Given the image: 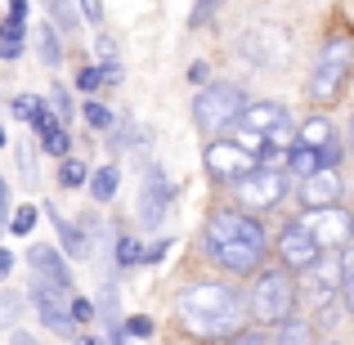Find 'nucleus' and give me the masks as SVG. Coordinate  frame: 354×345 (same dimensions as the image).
I'll return each instance as SVG.
<instances>
[{"label": "nucleus", "instance_id": "f257e3e1", "mask_svg": "<svg viewBox=\"0 0 354 345\" xmlns=\"http://www.w3.org/2000/svg\"><path fill=\"white\" fill-rule=\"evenodd\" d=\"M202 242H207V256L234 278L256 274V269L265 265V256H269L265 225L242 207H216L211 211L207 229H202Z\"/></svg>", "mask_w": 354, "mask_h": 345}, {"label": "nucleus", "instance_id": "f03ea898", "mask_svg": "<svg viewBox=\"0 0 354 345\" xmlns=\"http://www.w3.org/2000/svg\"><path fill=\"white\" fill-rule=\"evenodd\" d=\"M175 314H180L184 332L198 341H225L242 332L247 323V305H242V292L229 283H193L180 292L175 301Z\"/></svg>", "mask_w": 354, "mask_h": 345}, {"label": "nucleus", "instance_id": "7ed1b4c3", "mask_svg": "<svg viewBox=\"0 0 354 345\" xmlns=\"http://www.w3.org/2000/svg\"><path fill=\"white\" fill-rule=\"evenodd\" d=\"M296 301H301V292H296V274H287L283 265H278V269H256L251 292L242 296V305L251 310V319L269 323V328H278L283 319H292Z\"/></svg>", "mask_w": 354, "mask_h": 345}, {"label": "nucleus", "instance_id": "20e7f679", "mask_svg": "<svg viewBox=\"0 0 354 345\" xmlns=\"http://www.w3.org/2000/svg\"><path fill=\"white\" fill-rule=\"evenodd\" d=\"M350 63H354V41L350 36H328L319 50V63H314V77H310L314 104H337L350 81Z\"/></svg>", "mask_w": 354, "mask_h": 345}, {"label": "nucleus", "instance_id": "39448f33", "mask_svg": "<svg viewBox=\"0 0 354 345\" xmlns=\"http://www.w3.org/2000/svg\"><path fill=\"white\" fill-rule=\"evenodd\" d=\"M242 104H247V95H242L238 86H229V81H211V86H202L198 99H193V121H198L202 135H220V130H229L238 121Z\"/></svg>", "mask_w": 354, "mask_h": 345}, {"label": "nucleus", "instance_id": "423d86ee", "mask_svg": "<svg viewBox=\"0 0 354 345\" xmlns=\"http://www.w3.org/2000/svg\"><path fill=\"white\" fill-rule=\"evenodd\" d=\"M234 193H238V207L242 211H269V207L283 202L287 175L274 171V166H251L242 180H234Z\"/></svg>", "mask_w": 354, "mask_h": 345}, {"label": "nucleus", "instance_id": "0eeeda50", "mask_svg": "<svg viewBox=\"0 0 354 345\" xmlns=\"http://www.w3.org/2000/svg\"><path fill=\"white\" fill-rule=\"evenodd\" d=\"M202 166H207V175L216 184H234L256 166V157H251L242 144H234V139H211L207 153H202Z\"/></svg>", "mask_w": 354, "mask_h": 345}, {"label": "nucleus", "instance_id": "6e6552de", "mask_svg": "<svg viewBox=\"0 0 354 345\" xmlns=\"http://www.w3.org/2000/svg\"><path fill=\"white\" fill-rule=\"evenodd\" d=\"M175 202V189L166 180L162 166H148L144 171V189H139V229H157L166 225V211Z\"/></svg>", "mask_w": 354, "mask_h": 345}, {"label": "nucleus", "instance_id": "1a4fd4ad", "mask_svg": "<svg viewBox=\"0 0 354 345\" xmlns=\"http://www.w3.org/2000/svg\"><path fill=\"white\" fill-rule=\"evenodd\" d=\"M68 301H72V292H63V287L41 283V278L32 283V305H36V314H41V323H45L50 332H59V337H77V323H72V314H68Z\"/></svg>", "mask_w": 354, "mask_h": 345}, {"label": "nucleus", "instance_id": "9d476101", "mask_svg": "<svg viewBox=\"0 0 354 345\" xmlns=\"http://www.w3.org/2000/svg\"><path fill=\"white\" fill-rule=\"evenodd\" d=\"M301 225L310 229V238L319 242L323 251H328V247H332V251H346V247H350V216H346L341 207H314L310 216L301 220Z\"/></svg>", "mask_w": 354, "mask_h": 345}, {"label": "nucleus", "instance_id": "9b49d317", "mask_svg": "<svg viewBox=\"0 0 354 345\" xmlns=\"http://www.w3.org/2000/svg\"><path fill=\"white\" fill-rule=\"evenodd\" d=\"M319 256H323V247L310 238V229H305L301 220H292V225L283 229V238H278V260H283V269L287 274H305Z\"/></svg>", "mask_w": 354, "mask_h": 345}, {"label": "nucleus", "instance_id": "f8f14e48", "mask_svg": "<svg viewBox=\"0 0 354 345\" xmlns=\"http://www.w3.org/2000/svg\"><path fill=\"white\" fill-rule=\"evenodd\" d=\"M242 59L251 63H265V68H278V63H287V36L278 32V27H251V32H242Z\"/></svg>", "mask_w": 354, "mask_h": 345}, {"label": "nucleus", "instance_id": "ddd939ff", "mask_svg": "<svg viewBox=\"0 0 354 345\" xmlns=\"http://www.w3.org/2000/svg\"><path fill=\"white\" fill-rule=\"evenodd\" d=\"M36 126V135H41V148L50 157H68L72 153V135H68V126H63L59 117L45 108V99H36V108H32V117H27Z\"/></svg>", "mask_w": 354, "mask_h": 345}, {"label": "nucleus", "instance_id": "4468645a", "mask_svg": "<svg viewBox=\"0 0 354 345\" xmlns=\"http://www.w3.org/2000/svg\"><path fill=\"white\" fill-rule=\"evenodd\" d=\"M27 45V0H9V14L0 18V59H18Z\"/></svg>", "mask_w": 354, "mask_h": 345}, {"label": "nucleus", "instance_id": "2eb2a0df", "mask_svg": "<svg viewBox=\"0 0 354 345\" xmlns=\"http://www.w3.org/2000/svg\"><path fill=\"white\" fill-rule=\"evenodd\" d=\"M296 193H301L305 211H314V207H337L346 189H341L337 171H314V175H305V189H296Z\"/></svg>", "mask_w": 354, "mask_h": 345}, {"label": "nucleus", "instance_id": "dca6fc26", "mask_svg": "<svg viewBox=\"0 0 354 345\" xmlns=\"http://www.w3.org/2000/svg\"><path fill=\"white\" fill-rule=\"evenodd\" d=\"M27 260H32V274L41 278V283H54V287H63V292H72V269L54 247H32Z\"/></svg>", "mask_w": 354, "mask_h": 345}, {"label": "nucleus", "instance_id": "f3484780", "mask_svg": "<svg viewBox=\"0 0 354 345\" xmlns=\"http://www.w3.org/2000/svg\"><path fill=\"white\" fill-rule=\"evenodd\" d=\"M238 121L251 130V135H260V139H265L274 126H283V121H287V108H283V104H242Z\"/></svg>", "mask_w": 354, "mask_h": 345}, {"label": "nucleus", "instance_id": "a211bd4d", "mask_svg": "<svg viewBox=\"0 0 354 345\" xmlns=\"http://www.w3.org/2000/svg\"><path fill=\"white\" fill-rule=\"evenodd\" d=\"M77 86H81V90H90V95H95L99 86H121V68H117V59H108V63H95V68H81Z\"/></svg>", "mask_w": 354, "mask_h": 345}, {"label": "nucleus", "instance_id": "6ab92c4d", "mask_svg": "<svg viewBox=\"0 0 354 345\" xmlns=\"http://www.w3.org/2000/svg\"><path fill=\"white\" fill-rule=\"evenodd\" d=\"M45 9H50V18L54 23L63 27V32H81V23H86V18H81V9H77V0H45Z\"/></svg>", "mask_w": 354, "mask_h": 345}, {"label": "nucleus", "instance_id": "aec40b11", "mask_svg": "<svg viewBox=\"0 0 354 345\" xmlns=\"http://www.w3.org/2000/svg\"><path fill=\"white\" fill-rule=\"evenodd\" d=\"M287 171L301 175V180H305V175H314V171H323V166H319V148L292 144V148H287Z\"/></svg>", "mask_w": 354, "mask_h": 345}, {"label": "nucleus", "instance_id": "412c9836", "mask_svg": "<svg viewBox=\"0 0 354 345\" xmlns=\"http://www.w3.org/2000/svg\"><path fill=\"white\" fill-rule=\"evenodd\" d=\"M86 180H90V198H95V202H113V198H117V180H121V171H117V166H104V171L86 175Z\"/></svg>", "mask_w": 354, "mask_h": 345}, {"label": "nucleus", "instance_id": "4be33fe9", "mask_svg": "<svg viewBox=\"0 0 354 345\" xmlns=\"http://www.w3.org/2000/svg\"><path fill=\"white\" fill-rule=\"evenodd\" d=\"M45 211H50V220H54V229H59V238H63V247H68V256H72V260H81V256H86V238H81V229H77V225H68V220H63L54 207H45Z\"/></svg>", "mask_w": 354, "mask_h": 345}, {"label": "nucleus", "instance_id": "5701e85b", "mask_svg": "<svg viewBox=\"0 0 354 345\" xmlns=\"http://www.w3.org/2000/svg\"><path fill=\"white\" fill-rule=\"evenodd\" d=\"M274 345H314V328L301 323V319H283V323H278Z\"/></svg>", "mask_w": 354, "mask_h": 345}, {"label": "nucleus", "instance_id": "b1692460", "mask_svg": "<svg viewBox=\"0 0 354 345\" xmlns=\"http://www.w3.org/2000/svg\"><path fill=\"white\" fill-rule=\"evenodd\" d=\"M36 45H41V63L59 68V59H63V45H59V32H54L50 23H45V27H36Z\"/></svg>", "mask_w": 354, "mask_h": 345}, {"label": "nucleus", "instance_id": "393cba45", "mask_svg": "<svg viewBox=\"0 0 354 345\" xmlns=\"http://www.w3.org/2000/svg\"><path fill=\"white\" fill-rule=\"evenodd\" d=\"M328 139H332V121H328V117L305 121V130H301V144H305V148H323Z\"/></svg>", "mask_w": 354, "mask_h": 345}, {"label": "nucleus", "instance_id": "a878e982", "mask_svg": "<svg viewBox=\"0 0 354 345\" xmlns=\"http://www.w3.org/2000/svg\"><path fill=\"white\" fill-rule=\"evenodd\" d=\"M139 260H144V247H139V238L121 233V238H117V269H135Z\"/></svg>", "mask_w": 354, "mask_h": 345}, {"label": "nucleus", "instance_id": "bb28decb", "mask_svg": "<svg viewBox=\"0 0 354 345\" xmlns=\"http://www.w3.org/2000/svg\"><path fill=\"white\" fill-rule=\"evenodd\" d=\"M18 314H23V296H18V292H5V287H0V332L14 328Z\"/></svg>", "mask_w": 354, "mask_h": 345}, {"label": "nucleus", "instance_id": "cd10ccee", "mask_svg": "<svg viewBox=\"0 0 354 345\" xmlns=\"http://www.w3.org/2000/svg\"><path fill=\"white\" fill-rule=\"evenodd\" d=\"M5 229H9V233H18V238H27V233L36 229V207H32V202H27V207H18L14 216L5 220Z\"/></svg>", "mask_w": 354, "mask_h": 345}, {"label": "nucleus", "instance_id": "c85d7f7f", "mask_svg": "<svg viewBox=\"0 0 354 345\" xmlns=\"http://www.w3.org/2000/svg\"><path fill=\"white\" fill-rule=\"evenodd\" d=\"M59 184H63V189H81V184H86V166H81L77 157H63V166H59Z\"/></svg>", "mask_w": 354, "mask_h": 345}, {"label": "nucleus", "instance_id": "c756f323", "mask_svg": "<svg viewBox=\"0 0 354 345\" xmlns=\"http://www.w3.org/2000/svg\"><path fill=\"white\" fill-rule=\"evenodd\" d=\"M86 121L95 130H113V108H104V104H86Z\"/></svg>", "mask_w": 354, "mask_h": 345}, {"label": "nucleus", "instance_id": "7c9ffc66", "mask_svg": "<svg viewBox=\"0 0 354 345\" xmlns=\"http://www.w3.org/2000/svg\"><path fill=\"white\" fill-rule=\"evenodd\" d=\"M121 332H126L130 341H139V337H148V332H153V319H148V314H139V319H126V323H121Z\"/></svg>", "mask_w": 354, "mask_h": 345}, {"label": "nucleus", "instance_id": "2f4dec72", "mask_svg": "<svg viewBox=\"0 0 354 345\" xmlns=\"http://www.w3.org/2000/svg\"><path fill=\"white\" fill-rule=\"evenodd\" d=\"M211 345H269L260 332H234V337H225V341H211Z\"/></svg>", "mask_w": 354, "mask_h": 345}, {"label": "nucleus", "instance_id": "473e14b6", "mask_svg": "<svg viewBox=\"0 0 354 345\" xmlns=\"http://www.w3.org/2000/svg\"><path fill=\"white\" fill-rule=\"evenodd\" d=\"M68 314H72V323H86L90 314H95V305L81 301V296H72V301H68Z\"/></svg>", "mask_w": 354, "mask_h": 345}, {"label": "nucleus", "instance_id": "72a5a7b5", "mask_svg": "<svg viewBox=\"0 0 354 345\" xmlns=\"http://www.w3.org/2000/svg\"><path fill=\"white\" fill-rule=\"evenodd\" d=\"M77 9H81V18H90V23L104 18V0H77Z\"/></svg>", "mask_w": 354, "mask_h": 345}, {"label": "nucleus", "instance_id": "f704fd0d", "mask_svg": "<svg viewBox=\"0 0 354 345\" xmlns=\"http://www.w3.org/2000/svg\"><path fill=\"white\" fill-rule=\"evenodd\" d=\"M166 251H171V242H166V238H162V242H153V247L144 251V260H139V265H157V260H162Z\"/></svg>", "mask_w": 354, "mask_h": 345}, {"label": "nucleus", "instance_id": "c9c22d12", "mask_svg": "<svg viewBox=\"0 0 354 345\" xmlns=\"http://www.w3.org/2000/svg\"><path fill=\"white\" fill-rule=\"evenodd\" d=\"M9 108H14V113L27 121V117H32V108H36V95H18V99H14V104H9Z\"/></svg>", "mask_w": 354, "mask_h": 345}, {"label": "nucleus", "instance_id": "e433bc0d", "mask_svg": "<svg viewBox=\"0 0 354 345\" xmlns=\"http://www.w3.org/2000/svg\"><path fill=\"white\" fill-rule=\"evenodd\" d=\"M5 220H9V184L0 180V229H5Z\"/></svg>", "mask_w": 354, "mask_h": 345}, {"label": "nucleus", "instance_id": "4c0bfd02", "mask_svg": "<svg viewBox=\"0 0 354 345\" xmlns=\"http://www.w3.org/2000/svg\"><path fill=\"white\" fill-rule=\"evenodd\" d=\"M95 50H99V59H113V54H117V45L108 41V36H99V41H95Z\"/></svg>", "mask_w": 354, "mask_h": 345}, {"label": "nucleus", "instance_id": "58836bf2", "mask_svg": "<svg viewBox=\"0 0 354 345\" xmlns=\"http://www.w3.org/2000/svg\"><path fill=\"white\" fill-rule=\"evenodd\" d=\"M9 269H14V256H9V251L0 247V283H5V278H9Z\"/></svg>", "mask_w": 354, "mask_h": 345}, {"label": "nucleus", "instance_id": "ea45409f", "mask_svg": "<svg viewBox=\"0 0 354 345\" xmlns=\"http://www.w3.org/2000/svg\"><path fill=\"white\" fill-rule=\"evenodd\" d=\"M9 345H41V341H32V332H14V337H9Z\"/></svg>", "mask_w": 354, "mask_h": 345}, {"label": "nucleus", "instance_id": "a19ab883", "mask_svg": "<svg viewBox=\"0 0 354 345\" xmlns=\"http://www.w3.org/2000/svg\"><path fill=\"white\" fill-rule=\"evenodd\" d=\"M77 345H99V341H95V337H81V341H77Z\"/></svg>", "mask_w": 354, "mask_h": 345}, {"label": "nucleus", "instance_id": "79ce46f5", "mask_svg": "<svg viewBox=\"0 0 354 345\" xmlns=\"http://www.w3.org/2000/svg\"><path fill=\"white\" fill-rule=\"evenodd\" d=\"M0 148H5V130H0Z\"/></svg>", "mask_w": 354, "mask_h": 345}, {"label": "nucleus", "instance_id": "37998d69", "mask_svg": "<svg viewBox=\"0 0 354 345\" xmlns=\"http://www.w3.org/2000/svg\"><path fill=\"white\" fill-rule=\"evenodd\" d=\"M332 345H346V341H332Z\"/></svg>", "mask_w": 354, "mask_h": 345}]
</instances>
